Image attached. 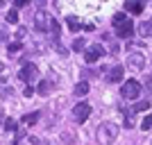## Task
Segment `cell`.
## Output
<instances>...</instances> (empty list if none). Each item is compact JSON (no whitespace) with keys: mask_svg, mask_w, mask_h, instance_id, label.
Returning a JSON list of instances; mask_svg holds the SVG:
<instances>
[{"mask_svg":"<svg viewBox=\"0 0 152 145\" xmlns=\"http://www.w3.org/2000/svg\"><path fill=\"white\" fill-rule=\"evenodd\" d=\"M111 23H114L116 34L121 39H129L134 34V23H132V18H127V14H114Z\"/></svg>","mask_w":152,"mask_h":145,"instance_id":"1","label":"cell"},{"mask_svg":"<svg viewBox=\"0 0 152 145\" xmlns=\"http://www.w3.org/2000/svg\"><path fill=\"white\" fill-rule=\"evenodd\" d=\"M116 136H118V125H114V122H100V127H98V141H100V145H111L116 141Z\"/></svg>","mask_w":152,"mask_h":145,"instance_id":"2","label":"cell"},{"mask_svg":"<svg viewBox=\"0 0 152 145\" xmlns=\"http://www.w3.org/2000/svg\"><path fill=\"white\" fill-rule=\"evenodd\" d=\"M139 93H141L139 79H127V82L123 84V88H121V95L125 98V100H136V98H139Z\"/></svg>","mask_w":152,"mask_h":145,"instance_id":"3","label":"cell"},{"mask_svg":"<svg viewBox=\"0 0 152 145\" xmlns=\"http://www.w3.org/2000/svg\"><path fill=\"white\" fill-rule=\"evenodd\" d=\"M37 75H39V70H37L34 63H23V68H20V73H18V77L23 79V82H27V84H30Z\"/></svg>","mask_w":152,"mask_h":145,"instance_id":"4","label":"cell"},{"mask_svg":"<svg viewBox=\"0 0 152 145\" xmlns=\"http://www.w3.org/2000/svg\"><path fill=\"white\" fill-rule=\"evenodd\" d=\"M73 116H75L77 122H84V120L91 116V107L86 102H80V104H75V109H73Z\"/></svg>","mask_w":152,"mask_h":145,"instance_id":"5","label":"cell"},{"mask_svg":"<svg viewBox=\"0 0 152 145\" xmlns=\"http://www.w3.org/2000/svg\"><path fill=\"white\" fill-rule=\"evenodd\" d=\"M50 16L45 12H37V16H34V27H37L39 32H48V27H50Z\"/></svg>","mask_w":152,"mask_h":145,"instance_id":"6","label":"cell"},{"mask_svg":"<svg viewBox=\"0 0 152 145\" xmlns=\"http://www.w3.org/2000/svg\"><path fill=\"white\" fill-rule=\"evenodd\" d=\"M100 55H104V48H102V45H91V48H86V50H84V59H86L89 63L98 61V59H100Z\"/></svg>","mask_w":152,"mask_h":145,"instance_id":"7","label":"cell"},{"mask_svg":"<svg viewBox=\"0 0 152 145\" xmlns=\"http://www.w3.org/2000/svg\"><path fill=\"white\" fill-rule=\"evenodd\" d=\"M127 61H129V66H132L134 70H143V68H145V57H143L141 52L129 55V57H127Z\"/></svg>","mask_w":152,"mask_h":145,"instance_id":"8","label":"cell"},{"mask_svg":"<svg viewBox=\"0 0 152 145\" xmlns=\"http://www.w3.org/2000/svg\"><path fill=\"white\" fill-rule=\"evenodd\" d=\"M143 7H145V0H125V9L136 14V16L143 12Z\"/></svg>","mask_w":152,"mask_h":145,"instance_id":"9","label":"cell"},{"mask_svg":"<svg viewBox=\"0 0 152 145\" xmlns=\"http://www.w3.org/2000/svg\"><path fill=\"white\" fill-rule=\"evenodd\" d=\"M123 75H125V68H123V66H114V68L109 70V75H107V82L116 84V82L123 79Z\"/></svg>","mask_w":152,"mask_h":145,"instance_id":"10","label":"cell"},{"mask_svg":"<svg viewBox=\"0 0 152 145\" xmlns=\"http://www.w3.org/2000/svg\"><path fill=\"white\" fill-rule=\"evenodd\" d=\"M139 36L152 39V23H141V25H139Z\"/></svg>","mask_w":152,"mask_h":145,"instance_id":"11","label":"cell"},{"mask_svg":"<svg viewBox=\"0 0 152 145\" xmlns=\"http://www.w3.org/2000/svg\"><path fill=\"white\" fill-rule=\"evenodd\" d=\"M132 109H134V114H143V111H148V109H150V102H148V100H139Z\"/></svg>","mask_w":152,"mask_h":145,"instance_id":"12","label":"cell"},{"mask_svg":"<svg viewBox=\"0 0 152 145\" xmlns=\"http://www.w3.org/2000/svg\"><path fill=\"white\" fill-rule=\"evenodd\" d=\"M37 91H39V93H41V95H48V93H50V91H52V82H48V79H43V82L39 84V88H37Z\"/></svg>","mask_w":152,"mask_h":145,"instance_id":"13","label":"cell"},{"mask_svg":"<svg viewBox=\"0 0 152 145\" xmlns=\"http://www.w3.org/2000/svg\"><path fill=\"white\" fill-rule=\"evenodd\" d=\"M123 114H125V127H134V109L129 107V109H125Z\"/></svg>","mask_w":152,"mask_h":145,"instance_id":"14","label":"cell"},{"mask_svg":"<svg viewBox=\"0 0 152 145\" xmlns=\"http://www.w3.org/2000/svg\"><path fill=\"white\" fill-rule=\"evenodd\" d=\"M73 93L80 95V98H82V95H86V93H89V84H86V82H80V84L75 86V91H73Z\"/></svg>","mask_w":152,"mask_h":145,"instance_id":"15","label":"cell"},{"mask_svg":"<svg viewBox=\"0 0 152 145\" xmlns=\"http://www.w3.org/2000/svg\"><path fill=\"white\" fill-rule=\"evenodd\" d=\"M2 125H5V129H7V132H16V129H18V127H16V120H14V118H7L5 122H2Z\"/></svg>","mask_w":152,"mask_h":145,"instance_id":"16","label":"cell"},{"mask_svg":"<svg viewBox=\"0 0 152 145\" xmlns=\"http://www.w3.org/2000/svg\"><path fill=\"white\" fill-rule=\"evenodd\" d=\"M84 45H86V41H84V39H75V41H73V50H75V52H82Z\"/></svg>","mask_w":152,"mask_h":145,"instance_id":"17","label":"cell"},{"mask_svg":"<svg viewBox=\"0 0 152 145\" xmlns=\"http://www.w3.org/2000/svg\"><path fill=\"white\" fill-rule=\"evenodd\" d=\"M141 129H143V132H148V129H152V116L148 114L145 118H143V122H141Z\"/></svg>","mask_w":152,"mask_h":145,"instance_id":"18","label":"cell"},{"mask_svg":"<svg viewBox=\"0 0 152 145\" xmlns=\"http://www.w3.org/2000/svg\"><path fill=\"white\" fill-rule=\"evenodd\" d=\"M7 23H18V12H16V9H9V12H7Z\"/></svg>","mask_w":152,"mask_h":145,"instance_id":"19","label":"cell"},{"mask_svg":"<svg viewBox=\"0 0 152 145\" xmlns=\"http://www.w3.org/2000/svg\"><path fill=\"white\" fill-rule=\"evenodd\" d=\"M23 120H25V125H37V120H39V114H27V116H25Z\"/></svg>","mask_w":152,"mask_h":145,"instance_id":"20","label":"cell"},{"mask_svg":"<svg viewBox=\"0 0 152 145\" xmlns=\"http://www.w3.org/2000/svg\"><path fill=\"white\" fill-rule=\"evenodd\" d=\"M68 25H70V30H73V32H77V30H82V23H77V20L73 18V16H70V18H68Z\"/></svg>","mask_w":152,"mask_h":145,"instance_id":"21","label":"cell"},{"mask_svg":"<svg viewBox=\"0 0 152 145\" xmlns=\"http://www.w3.org/2000/svg\"><path fill=\"white\" fill-rule=\"evenodd\" d=\"M20 48H23L20 43H9V55H12V52H18Z\"/></svg>","mask_w":152,"mask_h":145,"instance_id":"22","label":"cell"},{"mask_svg":"<svg viewBox=\"0 0 152 145\" xmlns=\"http://www.w3.org/2000/svg\"><path fill=\"white\" fill-rule=\"evenodd\" d=\"M61 138L66 141V143H73V134H68V132H64V134H61Z\"/></svg>","mask_w":152,"mask_h":145,"instance_id":"23","label":"cell"},{"mask_svg":"<svg viewBox=\"0 0 152 145\" xmlns=\"http://www.w3.org/2000/svg\"><path fill=\"white\" fill-rule=\"evenodd\" d=\"M30 143H34V145H48V143H43V141H39L37 136H30Z\"/></svg>","mask_w":152,"mask_h":145,"instance_id":"24","label":"cell"},{"mask_svg":"<svg viewBox=\"0 0 152 145\" xmlns=\"http://www.w3.org/2000/svg\"><path fill=\"white\" fill-rule=\"evenodd\" d=\"M32 93H34V88H32V86H27L25 91H23V95H25V98H32Z\"/></svg>","mask_w":152,"mask_h":145,"instance_id":"25","label":"cell"},{"mask_svg":"<svg viewBox=\"0 0 152 145\" xmlns=\"http://www.w3.org/2000/svg\"><path fill=\"white\" fill-rule=\"evenodd\" d=\"M145 88H148V91H150V93H152V75H150V77H148V79H145Z\"/></svg>","mask_w":152,"mask_h":145,"instance_id":"26","label":"cell"},{"mask_svg":"<svg viewBox=\"0 0 152 145\" xmlns=\"http://www.w3.org/2000/svg\"><path fill=\"white\" fill-rule=\"evenodd\" d=\"M27 2H30V0H16V7H25Z\"/></svg>","mask_w":152,"mask_h":145,"instance_id":"27","label":"cell"},{"mask_svg":"<svg viewBox=\"0 0 152 145\" xmlns=\"http://www.w3.org/2000/svg\"><path fill=\"white\" fill-rule=\"evenodd\" d=\"M0 122H5V120H2V114H0Z\"/></svg>","mask_w":152,"mask_h":145,"instance_id":"28","label":"cell"}]
</instances>
